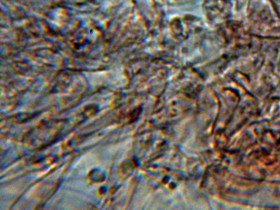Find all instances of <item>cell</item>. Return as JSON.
<instances>
[{"mask_svg": "<svg viewBox=\"0 0 280 210\" xmlns=\"http://www.w3.org/2000/svg\"><path fill=\"white\" fill-rule=\"evenodd\" d=\"M90 176H92V178L90 179L92 181H95V182L98 181L100 182L102 180H103V174L102 172H99L98 171H92Z\"/></svg>", "mask_w": 280, "mask_h": 210, "instance_id": "1", "label": "cell"}]
</instances>
